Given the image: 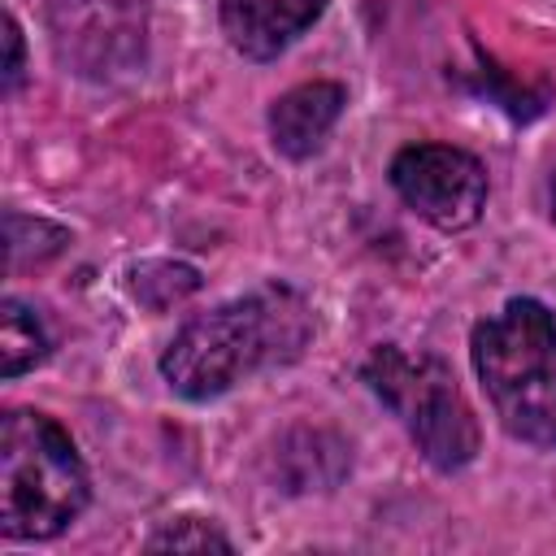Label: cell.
<instances>
[{"instance_id": "1", "label": "cell", "mask_w": 556, "mask_h": 556, "mask_svg": "<svg viewBox=\"0 0 556 556\" xmlns=\"http://www.w3.org/2000/svg\"><path fill=\"white\" fill-rule=\"evenodd\" d=\"M313 339L308 300L287 282H265L191 317L161 356V378L182 400H217L256 369L291 365Z\"/></svg>"}, {"instance_id": "2", "label": "cell", "mask_w": 556, "mask_h": 556, "mask_svg": "<svg viewBox=\"0 0 556 556\" xmlns=\"http://www.w3.org/2000/svg\"><path fill=\"white\" fill-rule=\"evenodd\" d=\"M478 382L500 426L530 443L556 447V317L543 300L517 295L469 334Z\"/></svg>"}, {"instance_id": "3", "label": "cell", "mask_w": 556, "mask_h": 556, "mask_svg": "<svg viewBox=\"0 0 556 556\" xmlns=\"http://www.w3.org/2000/svg\"><path fill=\"white\" fill-rule=\"evenodd\" d=\"M91 500L74 439L35 408H13L0 426V530L9 539H56Z\"/></svg>"}, {"instance_id": "4", "label": "cell", "mask_w": 556, "mask_h": 556, "mask_svg": "<svg viewBox=\"0 0 556 556\" xmlns=\"http://www.w3.org/2000/svg\"><path fill=\"white\" fill-rule=\"evenodd\" d=\"M361 374H365L369 391L404 421L417 452L434 469L452 473L478 456V443H482L478 417H473L465 391L456 387L452 369L439 356H430V352L413 356L395 343H382L369 352Z\"/></svg>"}, {"instance_id": "5", "label": "cell", "mask_w": 556, "mask_h": 556, "mask_svg": "<svg viewBox=\"0 0 556 556\" xmlns=\"http://www.w3.org/2000/svg\"><path fill=\"white\" fill-rule=\"evenodd\" d=\"M391 187L434 230H469L486 208V169L452 143H408L391 161Z\"/></svg>"}, {"instance_id": "6", "label": "cell", "mask_w": 556, "mask_h": 556, "mask_svg": "<svg viewBox=\"0 0 556 556\" xmlns=\"http://www.w3.org/2000/svg\"><path fill=\"white\" fill-rule=\"evenodd\" d=\"M326 0H222V35L248 61H274L317 17Z\"/></svg>"}, {"instance_id": "7", "label": "cell", "mask_w": 556, "mask_h": 556, "mask_svg": "<svg viewBox=\"0 0 556 556\" xmlns=\"http://www.w3.org/2000/svg\"><path fill=\"white\" fill-rule=\"evenodd\" d=\"M348 104V91L339 83H300L291 91H282L269 109V139L282 156L291 161H304L321 148V139L334 130L339 113Z\"/></svg>"}, {"instance_id": "8", "label": "cell", "mask_w": 556, "mask_h": 556, "mask_svg": "<svg viewBox=\"0 0 556 556\" xmlns=\"http://www.w3.org/2000/svg\"><path fill=\"white\" fill-rule=\"evenodd\" d=\"M43 356H48V334H43L39 317L26 304L4 300V308H0V374L17 378V374L35 369Z\"/></svg>"}, {"instance_id": "9", "label": "cell", "mask_w": 556, "mask_h": 556, "mask_svg": "<svg viewBox=\"0 0 556 556\" xmlns=\"http://www.w3.org/2000/svg\"><path fill=\"white\" fill-rule=\"evenodd\" d=\"M130 291L152 313H165L178 300H187V295L200 291V274L191 265H182V261H148V265H139L130 274Z\"/></svg>"}, {"instance_id": "10", "label": "cell", "mask_w": 556, "mask_h": 556, "mask_svg": "<svg viewBox=\"0 0 556 556\" xmlns=\"http://www.w3.org/2000/svg\"><path fill=\"white\" fill-rule=\"evenodd\" d=\"M148 547H152V552H208V547L230 552V539H226V534H222L213 521L182 517V521H174L169 530L152 534V539H148Z\"/></svg>"}, {"instance_id": "11", "label": "cell", "mask_w": 556, "mask_h": 556, "mask_svg": "<svg viewBox=\"0 0 556 556\" xmlns=\"http://www.w3.org/2000/svg\"><path fill=\"white\" fill-rule=\"evenodd\" d=\"M17 78H22V26L9 13L4 17V91H13Z\"/></svg>"}, {"instance_id": "12", "label": "cell", "mask_w": 556, "mask_h": 556, "mask_svg": "<svg viewBox=\"0 0 556 556\" xmlns=\"http://www.w3.org/2000/svg\"><path fill=\"white\" fill-rule=\"evenodd\" d=\"M552 217H556V178H552Z\"/></svg>"}]
</instances>
